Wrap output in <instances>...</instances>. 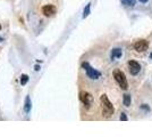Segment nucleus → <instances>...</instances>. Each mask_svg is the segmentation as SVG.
<instances>
[{"label": "nucleus", "instance_id": "18", "mask_svg": "<svg viewBox=\"0 0 152 137\" xmlns=\"http://www.w3.org/2000/svg\"><path fill=\"white\" fill-rule=\"evenodd\" d=\"M0 30H1V25H0Z\"/></svg>", "mask_w": 152, "mask_h": 137}, {"label": "nucleus", "instance_id": "8", "mask_svg": "<svg viewBox=\"0 0 152 137\" xmlns=\"http://www.w3.org/2000/svg\"><path fill=\"white\" fill-rule=\"evenodd\" d=\"M121 56V48H115L113 49V52H111V59H119Z\"/></svg>", "mask_w": 152, "mask_h": 137}, {"label": "nucleus", "instance_id": "10", "mask_svg": "<svg viewBox=\"0 0 152 137\" xmlns=\"http://www.w3.org/2000/svg\"><path fill=\"white\" fill-rule=\"evenodd\" d=\"M24 110H25L26 113H28L30 110H31V101H30V97L27 96L25 99V106H24Z\"/></svg>", "mask_w": 152, "mask_h": 137}, {"label": "nucleus", "instance_id": "17", "mask_svg": "<svg viewBox=\"0 0 152 137\" xmlns=\"http://www.w3.org/2000/svg\"><path fill=\"white\" fill-rule=\"evenodd\" d=\"M150 57H151V59H152V54H151V55H150Z\"/></svg>", "mask_w": 152, "mask_h": 137}, {"label": "nucleus", "instance_id": "16", "mask_svg": "<svg viewBox=\"0 0 152 137\" xmlns=\"http://www.w3.org/2000/svg\"><path fill=\"white\" fill-rule=\"evenodd\" d=\"M1 41H2V38H0V42H1Z\"/></svg>", "mask_w": 152, "mask_h": 137}, {"label": "nucleus", "instance_id": "11", "mask_svg": "<svg viewBox=\"0 0 152 137\" xmlns=\"http://www.w3.org/2000/svg\"><path fill=\"white\" fill-rule=\"evenodd\" d=\"M121 2L125 6H134L135 2H136V0H121Z\"/></svg>", "mask_w": 152, "mask_h": 137}, {"label": "nucleus", "instance_id": "3", "mask_svg": "<svg viewBox=\"0 0 152 137\" xmlns=\"http://www.w3.org/2000/svg\"><path fill=\"white\" fill-rule=\"evenodd\" d=\"M83 69L85 70V72H86V74H88V77H89L90 79H92V80H96V79H99L100 77H101V73L99 71H96V70H94L92 66L90 65L89 63H83L82 64Z\"/></svg>", "mask_w": 152, "mask_h": 137}, {"label": "nucleus", "instance_id": "4", "mask_svg": "<svg viewBox=\"0 0 152 137\" xmlns=\"http://www.w3.org/2000/svg\"><path fill=\"white\" fill-rule=\"evenodd\" d=\"M80 99H81V102H82L83 104L85 105L88 109H89L90 106L92 105V103H93V97H92V95L89 94V93H86V91H81V93H80Z\"/></svg>", "mask_w": 152, "mask_h": 137}, {"label": "nucleus", "instance_id": "12", "mask_svg": "<svg viewBox=\"0 0 152 137\" xmlns=\"http://www.w3.org/2000/svg\"><path fill=\"white\" fill-rule=\"evenodd\" d=\"M27 81H28V76H26V74H22V77H20V84L24 86L27 84Z\"/></svg>", "mask_w": 152, "mask_h": 137}, {"label": "nucleus", "instance_id": "7", "mask_svg": "<svg viewBox=\"0 0 152 137\" xmlns=\"http://www.w3.org/2000/svg\"><path fill=\"white\" fill-rule=\"evenodd\" d=\"M56 12H57V8L53 5H45V6L42 7V14L47 17L53 16L56 14Z\"/></svg>", "mask_w": 152, "mask_h": 137}, {"label": "nucleus", "instance_id": "13", "mask_svg": "<svg viewBox=\"0 0 152 137\" xmlns=\"http://www.w3.org/2000/svg\"><path fill=\"white\" fill-rule=\"evenodd\" d=\"M90 7H91V4H88V6L85 7V9H84V14H83V17L84 19L90 14Z\"/></svg>", "mask_w": 152, "mask_h": 137}, {"label": "nucleus", "instance_id": "9", "mask_svg": "<svg viewBox=\"0 0 152 137\" xmlns=\"http://www.w3.org/2000/svg\"><path fill=\"white\" fill-rule=\"evenodd\" d=\"M131 101H132V99H131V96H129L128 94H125L124 97H123V103H124V105H125V106H129V105H131Z\"/></svg>", "mask_w": 152, "mask_h": 137}, {"label": "nucleus", "instance_id": "14", "mask_svg": "<svg viewBox=\"0 0 152 137\" xmlns=\"http://www.w3.org/2000/svg\"><path fill=\"white\" fill-rule=\"evenodd\" d=\"M121 121H127V117H126V114H125V113H121Z\"/></svg>", "mask_w": 152, "mask_h": 137}, {"label": "nucleus", "instance_id": "6", "mask_svg": "<svg viewBox=\"0 0 152 137\" xmlns=\"http://www.w3.org/2000/svg\"><path fill=\"white\" fill-rule=\"evenodd\" d=\"M128 70H129V73L132 76H136L141 71V65L136 61H129L128 62Z\"/></svg>", "mask_w": 152, "mask_h": 137}, {"label": "nucleus", "instance_id": "5", "mask_svg": "<svg viewBox=\"0 0 152 137\" xmlns=\"http://www.w3.org/2000/svg\"><path fill=\"white\" fill-rule=\"evenodd\" d=\"M134 48H135V50L137 53H144L148 50L149 44H148L146 40H139V41H136L134 44Z\"/></svg>", "mask_w": 152, "mask_h": 137}, {"label": "nucleus", "instance_id": "2", "mask_svg": "<svg viewBox=\"0 0 152 137\" xmlns=\"http://www.w3.org/2000/svg\"><path fill=\"white\" fill-rule=\"evenodd\" d=\"M113 76H114L115 80L117 81V84L119 85L121 89L126 90L127 88H128V82H127V79L125 77V74H124V72H121V70H115Z\"/></svg>", "mask_w": 152, "mask_h": 137}, {"label": "nucleus", "instance_id": "15", "mask_svg": "<svg viewBox=\"0 0 152 137\" xmlns=\"http://www.w3.org/2000/svg\"><path fill=\"white\" fill-rule=\"evenodd\" d=\"M141 2H143V4H145V2H148V0H140Z\"/></svg>", "mask_w": 152, "mask_h": 137}, {"label": "nucleus", "instance_id": "1", "mask_svg": "<svg viewBox=\"0 0 152 137\" xmlns=\"http://www.w3.org/2000/svg\"><path fill=\"white\" fill-rule=\"evenodd\" d=\"M100 103H101V109H102V114L103 117L109 118L114 114L115 109L114 105L111 104V102L109 101L107 95H102L100 97Z\"/></svg>", "mask_w": 152, "mask_h": 137}]
</instances>
